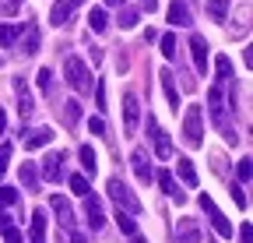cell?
Wrapping results in <instances>:
<instances>
[{"label":"cell","instance_id":"1","mask_svg":"<svg viewBox=\"0 0 253 243\" xmlns=\"http://www.w3.org/2000/svg\"><path fill=\"white\" fill-rule=\"evenodd\" d=\"M63 74H67V81H71L74 92H91V88H95V81H91L88 67L81 64L78 56H67V60H63Z\"/></svg>","mask_w":253,"mask_h":243},{"label":"cell","instance_id":"2","mask_svg":"<svg viewBox=\"0 0 253 243\" xmlns=\"http://www.w3.org/2000/svg\"><path fill=\"white\" fill-rule=\"evenodd\" d=\"M183 138L190 148H201L204 145V124H201V106H186L183 113Z\"/></svg>","mask_w":253,"mask_h":243},{"label":"cell","instance_id":"3","mask_svg":"<svg viewBox=\"0 0 253 243\" xmlns=\"http://www.w3.org/2000/svg\"><path fill=\"white\" fill-rule=\"evenodd\" d=\"M106 191H109V197H113V201L120 204V211L126 208V215H137V211H141L137 197L130 194V187H126V184H123L120 176H113V180H109V184H106Z\"/></svg>","mask_w":253,"mask_h":243},{"label":"cell","instance_id":"4","mask_svg":"<svg viewBox=\"0 0 253 243\" xmlns=\"http://www.w3.org/2000/svg\"><path fill=\"white\" fill-rule=\"evenodd\" d=\"M201 208L208 211V219H211V226H214V233L229 240V236H232V226H229V219H225V215H221V211L214 208V201H211L208 194H201Z\"/></svg>","mask_w":253,"mask_h":243},{"label":"cell","instance_id":"5","mask_svg":"<svg viewBox=\"0 0 253 243\" xmlns=\"http://www.w3.org/2000/svg\"><path fill=\"white\" fill-rule=\"evenodd\" d=\"M148 138H151V145H155V155H158V159H169V155H172V145H169L166 131L158 127L155 120H148Z\"/></svg>","mask_w":253,"mask_h":243},{"label":"cell","instance_id":"6","mask_svg":"<svg viewBox=\"0 0 253 243\" xmlns=\"http://www.w3.org/2000/svg\"><path fill=\"white\" fill-rule=\"evenodd\" d=\"M137 116H141L137 96H134V92H126V96H123V127H126V134H134V131H137Z\"/></svg>","mask_w":253,"mask_h":243},{"label":"cell","instance_id":"7","mask_svg":"<svg viewBox=\"0 0 253 243\" xmlns=\"http://www.w3.org/2000/svg\"><path fill=\"white\" fill-rule=\"evenodd\" d=\"M60 162H63V155H60V151H49V155L42 159V180H49V184H60V180H63Z\"/></svg>","mask_w":253,"mask_h":243},{"label":"cell","instance_id":"8","mask_svg":"<svg viewBox=\"0 0 253 243\" xmlns=\"http://www.w3.org/2000/svg\"><path fill=\"white\" fill-rule=\"evenodd\" d=\"M190 53H194V67L201 74H208V43H204V36H190Z\"/></svg>","mask_w":253,"mask_h":243},{"label":"cell","instance_id":"9","mask_svg":"<svg viewBox=\"0 0 253 243\" xmlns=\"http://www.w3.org/2000/svg\"><path fill=\"white\" fill-rule=\"evenodd\" d=\"M49 204H53V211H56V222H60L63 229H74V208L67 204V197H60V194H56Z\"/></svg>","mask_w":253,"mask_h":243},{"label":"cell","instance_id":"10","mask_svg":"<svg viewBox=\"0 0 253 243\" xmlns=\"http://www.w3.org/2000/svg\"><path fill=\"white\" fill-rule=\"evenodd\" d=\"M14 88H18V113H21V120H28L32 109H36V102H32V92H28L25 78H14Z\"/></svg>","mask_w":253,"mask_h":243},{"label":"cell","instance_id":"11","mask_svg":"<svg viewBox=\"0 0 253 243\" xmlns=\"http://www.w3.org/2000/svg\"><path fill=\"white\" fill-rule=\"evenodd\" d=\"M84 211H88V226L91 229H102V222H106V211H102V201L99 197H84Z\"/></svg>","mask_w":253,"mask_h":243},{"label":"cell","instance_id":"12","mask_svg":"<svg viewBox=\"0 0 253 243\" xmlns=\"http://www.w3.org/2000/svg\"><path fill=\"white\" fill-rule=\"evenodd\" d=\"M28 243H46V211L42 208L32 211V240Z\"/></svg>","mask_w":253,"mask_h":243},{"label":"cell","instance_id":"13","mask_svg":"<svg viewBox=\"0 0 253 243\" xmlns=\"http://www.w3.org/2000/svg\"><path fill=\"white\" fill-rule=\"evenodd\" d=\"M158 78H162V88H166V99H169V106H172V109L179 113V92H176V81H172L176 74H172V71L166 67V71L158 74Z\"/></svg>","mask_w":253,"mask_h":243},{"label":"cell","instance_id":"14","mask_svg":"<svg viewBox=\"0 0 253 243\" xmlns=\"http://www.w3.org/2000/svg\"><path fill=\"white\" fill-rule=\"evenodd\" d=\"M155 180H158V187H162V191H166V194H169V197H172V201H179V204H183V201H186V194H183V191H179V187H176V180H172V176H169V173H166V169H162V173H158V176H155Z\"/></svg>","mask_w":253,"mask_h":243},{"label":"cell","instance_id":"15","mask_svg":"<svg viewBox=\"0 0 253 243\" xmlns=\"http://www.w3.org/2000/svg\"><path fill=\"white\" fill-rule=\"evenodd\" d=\"M130 162H134V173H137V180H141V184H151V166H148V155H144L141 148L130 155Z\"/></svg>","mask_w":253,"mask_h":243},{"label":"cell","instance_id":"16","mask_svg":"<svg viewBox=\"0 0 253 243\" xmlns=\"http://www.w3.org/2000/svg\"><path fill=\"white\" fill-rule=\"evenodd\" d=\"M169 21L172 25H183V28L194 25V21H190V7L183 4V0H172V4H169Z\"/></svg>","mask_w":253,"mask_h":243},{"label":"cell","instance_id":"17","mask_svg":"<svg viewBox=\"0 0 253 243\" xmlns=\"http://www.w3.org/2000/svg\"><path fill=\"white\" fill-rule=\"evenodd\" d=\"M49 141H53V127H39V131H32V134H28L25 148H28V151H36V148H42V145H49Z\"/></svg>","mask_w":253,"mask_h":243},{"label":"cell","instance_id":"18","mask_svg":"<svg viewBox=\"0 0 253 243\" xmlns=\"http://www.w3.org/2000/svg\"><path fill=\"white\" fill-rule=\"evenodd\" d=\"M0 233H4V240H7V243H25V240H21V233L11 226V215H7V211H0Z\"/></svg>","mask_w":253,"mask_h":243},{"label":"cell","instance_id":"19","mask_svg":"<svg viewBox=\"0 0 253 243\" xmlns=\"http://www.w3.org/2000/svg\"><path fill=\"white\" fill-rule=\"evenodd\" d=\"M179 180H183V184L186 187H197V169H194V162H190V159H179Z\"/></svg>","mask_w":253,"mask_h":243},{"label":"cell","instance_id":"20","mask_svg":"<svg viewBox=\"0 0 253 243\" xmlns=\"http://www.w3.org/2000/svg\"><path fill=\"white\" fill-rule=\"evenodd\" d=\"M106 25H109L106 11H102V7H91V14H88V28H91V32H106Z\"/></svg>","mask_w":253,"mask_h":243},{"label":"cell","instance_id":"21","mask_svg":"<svg viewBox=\"0 0 253 243\" xmlns=\"http://www.w3.org/2000/svg\"><path fill=\"white\" fill-rule=\"evenodd\" d=\"M67 18H71V4H67V0H56L53 11H49V21H53V25H63Z\"/></svg>","mask_w":253,"mask_h":243},{"label":"cell","instance_id":"22","mask_svg":"<svg viewBox=\"0 0 253 243\" xmlns=\"http://www.w3.org/2000/svg\"><path fill=\"white\" fill-rule=\"evenodd\" d=\"M21 36V25H0V46H14Z\"/></svg>","mask_w":253,"mask_h":243},{"label":"cell","instance_id":"23","mask_svg":"<svg viewBox=\"0 0 253 243\" xmlns=\"http://www.w3.org/2000/svg\"><path fill=\"white\" fill-rule=\"evenodd\" d=\"M208 14H211V21H225V14H229V0H208Z\"/></svg>","mask_w":253,"mask_h":243},{"label":"cell","instance_id":"24","mask_svg":"<svg viewBox=\"0 0 253 243\" xmlns=\"http://www.w3.org/2000/svg\"><path fill=\"white\" fill-rule=\"evenodd\" d=\"M18 180H21L25 187H36V184H39V173H36V166H32V162H21V169H18Z\"/></svg>","mask_w":253,"mask_h":243},{"label":"cell","instance_id":"25","mask_svg":"<svg viewBox=\"0 0 253 243\" xmlns=\"http://www.w3.org/2000/svg\"><path fill=\"white\" fill-rule=\"evenodd\" d=\"M81 166H84V173H95V166H99V159H95V148L91 145H81Z\"/></svg>","mask_w":253,"mask_h":243},{"label":"cell","instance_id":"26","mask_svg":"<svg viewBox=\"0 0 253 243\" xmlns=\"http://www.w3.org/2000/svg\"><path fill=\"white\" fill-rule=\"evenodd\" d=\"M39 43H42L39 28H28V32H25V43H21V53H36V49H39Z\"/></svg>","mask_w":253,"mask_h":243},{"label":"cell","instance_id":"27","mask_svg":"<svg viewBox=\"0 0 253 243\" xmlns=\"http://www.w3.org/2000/svg\"><path fill=\"white\" fill-rule=\"evenodd\" d=\"M179 243H201V233H197L194 222H183L179 226Z\"/></svg>","mask_w":253,"mask_h":243},{"label":"cell","instance_id":"28","mask_svg":"<svg viewBox=\"0 0 253 243\" xmlns=\"http://www.w3.org/2000/svg\"><path fill=\"white\" fill-rule=\"evenodd\" d=\"M214 71H218V81H229V78H232V64H229V56H214Z\"/></svg>","mask_w":253,"mask_h":243},{"label":"cell","instance_id":"29","mask_svg":"<svg viewBox=\"0 0 253 243\" xmlns=\"http://www.w3.org/2000/svg\"><path fill=\"white\" fill-rule=\"evenodd\" d=\"M116 226H120V233H126V236H137V226H134V219L126 215V211H120V215H116Z\"/></svg>","mask_w":253,"mask_h":243},{"label":"cell","instance_id":"30","mask_svg":"<svg viewBox=\"0 0 253 243\" xmlns=\"http://www.w3.org/2000/svg\"><path fill=\"white\" fill-rule=\"evenodd\" d=\"M14 204H18V191L0 187V211H4V208H14Z\"/></svg>","mask_w":253,"mask_h":243},{"label":"cell","instance_id":"31","mask_svg":"<svg viewBox=\"0 0 253 243\" xmlns=\"http://www.w3.org/2000/svg\"><path fill=\"white\" fill-rule=\"evenodd\" d=\"M71 191H74L78 197H88V180H84L81 173H74V176H71Z\"/></svg>","mask_w":253,"mask_h":243},{"label":"cell","instance_id":"32","mask_svg":"<svg viewBox=\"0 0 253 243\" xmlns=\"http://www.w3.org/2000/svg\"><path fill=\"white\" fill-rule=\"evenodd\" d=\"M162 53H166V60H172V56H176V36H172V32H166V36H162Z\"/></svg>","mask_w":253,"mask_h":243},{"label":"cell","instance_id":"33","mask_svg":"<svg viewBox=\"0 0 253 243\" xmlns=\"http://www.w3.org/2000/svg\"><path fill=\"white\" fill-rule=\"evenodd\" d=\"M134 25H137V11H134V7L120 11V28H134Z\"/></svg>","mask_w":253,"mask_h":243},{"label":"cell","instance_id":"34","mask_svg":"<svg viewBox=\"0 0 253 243\" xmlns=\"http://www.w3.org/2000/svg\"><path fill=\"white\" fill-rule=\"evenodd\" d=\"M78 116H81V106H78L74 99H67V106H63V120H67V124H74Z\"/></svg>","mask_w":253,"mask_h":243},{"label":"cell","instance_id":"35","mask_svg":"<svg viewBox=\"0 0 253 243\" xmlns=\"http://www.w3.org/2000/svg\"><path fill=\"white\" fill-rule=\"evenodd\" d=\"M11 151H14V148H11V141H4V145H0V176L7 173V162H11Z\"/></svg>","mask_w":253,"mask_h":243},{"label":"cell","instance_id":"36","mask_svg":"<svg viewBox=\"0 0 253 243\" xmlns=\"http://www.w3.org/2000/svg\"><path fill=\"white\" fill-rule=\"evenodd\" d=\"M88 131H91L95 138H106V120H102V116H91V120H88Z\"/></svg>","mask_w":253,"mask_h":243},{"label":"cell","instance_id":"37","mask_svg":"<svg viewBox=\"0 0 253 243\" xmlns=\"http://www.w3.org/2000/svg\"><path fill=\"white\" fill-rule=\"evenodd\" d=\"M39 88H42L46 96L53 92V71H49V67H42V71H39Z\"/></svg>","mask_w":253,"mask_h":243},{"label":"cell","instance_id":"38","mask_svg":"<svg viewBox=\"0 0 253 243\" xmlns=\"http://www.w3.org/2000/svg\"><path fill=\"white\" fill-rule=\"evenodd\" d=\"M95 102L99 109H106V81H95Z\"/></svg>","mask_w":253,"mask_h":243},{"label":"cell","instance_id":"39","mask_svg":"<svg viewBox=\"0 0 253 243\" xmlns=\"http://www.w3.org/2000/svg\"><path fill=\"white\" fill-rule=\"evenodd\" d=\"M229 194H232V201H236L239 208H246V194H243V187H236V184H232V187H229Z\"/></svg>","mask_w":253,"mask_h":243},{"label":"cell","instance_id":"40","mask_svg":"<svg viewBox=\"0 0 253 243\" xmlns=\"http://www.w3.org/2000/svg\"><path fill=\"white\" fill-rule=\"evenodd\" d=\"M239 243H253V236H250V222L239 226Z\"/></svg>","mask_w":253,"mask_h":243},{"label":"cell","instance_id":"41","mask_svg":"<svg viewBox=\"0 0 253 243\" xmlns=\"http://www.w3.org/2000/svg\"><path fill=\"white\" fill-rule=\"evenodd\" d=\"M239 180H250V159L239 162Z\"/></svg>","mask_w":253,"mask_h":243},{"label":"cell","instance_id":"42","mask_svg":"<svg viewBox=\"0 0 253 243\" xmlns=\"http://www.w3.org/2000/svg\"><path fill=\"white\" fill-rule=\"evenodd\" d=\"M141 4H144V11H151V14H155V7H158V0H141Z\"/></svg>","mask_w":253,"mask_h":243},{"label":"cell","instance_id":"43","mask_svg":"<svg viewBox=\"0 0 253 243\" xmlns=\"http://www.w3.org/2000/svg\"><path fill=\"white\" fill-rule=\"evenodd\" d=\"M4 131H7V113L0 109V134H4Z\"/></svg>","mask_w":253,"mask_h":243},{"label":"cell","instance_id":"44","mask_svg":"<svg viewBox=\"0 0 253 243\" xmlns=\"http://www.w3.org/2000/svg\"><path fill=\"white\" fill-rule=\"evenodd\" d=\"M71 243H88V240H84L81 233H74V236H71Z\"/></svg>","mask_w":253,"mask_h":243},{"label":"cell","instance_id":"45","mask_svg":"<svg viewBox=\"0 0 253 243\" xmlns=\"http://www.w3.org/2000/svg\"><path fill=\"white\" fill-rule=\"evenodd\" d=\"M106 4H109V7H123V0H106Z\"/></svg>","mask_w":253,"mask_h":243},{"label":"cell","instance_id":"46","mask_svg":"<svg viewBox=\"0 0 253 243\" xmlns=\"http://www.w3.org/2000/svg\"><path fill=\"white\" fill-rule=\"evenodd\" d=\"M71 4H84V0H71Z\"/></svg>","mask_w":253,"mask_h":243}]
</instances>
